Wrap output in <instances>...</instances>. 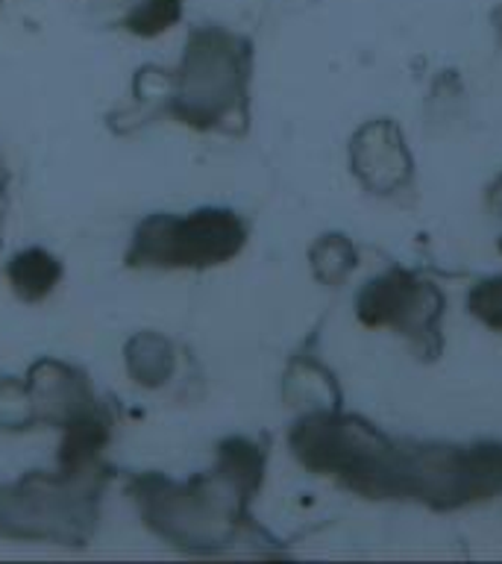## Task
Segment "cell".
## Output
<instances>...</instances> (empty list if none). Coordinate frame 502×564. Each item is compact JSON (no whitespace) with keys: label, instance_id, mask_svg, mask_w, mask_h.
Listing matches in <instances>:
<instances>
[{"label":"cell","instance_id":"cell-1","mask_svg":"<svg viewBox=\"0 0 502 564\" xmlns=\"http://www.w3.org/2000/svg\"><path fill=\"white\" fill-rule=\"evenodd\" d=\"M356 312L370 329H396L412 341L423 359H438L444 294L438 285L421 280L417 273L405 271L400 264L379 273L359 294Z\"/></svg>","mask_w":502,"mask_h":564},{"label":"cell","instance_id":"cell-2","mask_svg":"<svg viewBox=\"0 0 502 564\" xmlns=\"http://www.w3.org/2000/svg\"><path fill=\"white\" fill-rule=\"evenodd\" d=\"M352 171L373 194H396L412 183L414 159L400 127L388 118L370 121L350 144Z\"/></svg>","mask_w":502,"mask_h":564},{"label":"cell","instance_id":"cell-3","mask_svg":"<svg viewBox=\"0 0 502 564\" xmlns=\"http://www.w3.org/2000/svg\"><path fill=\"white\" fill-rule=\"evenodd\" d=\"M356 268V250L347 236H329L315 250V273L329 285L347 280V273Z\"/></svg>","mask_w":502,"mask_h":564},{"label":"cell","instance_id":"cell-4","mask_svg":"<svg viewBox=\"0 0 502 564\" xmlns=\"http://www.w3.org/2000/svg\"><path fill=\"white\" fill-rule=\"evenodd\" d=\"M467 308H470V315L476 321H482L484 326L502 333V273L476 282L470 289V297H467Z\"/></svg>","mask_w":502,"mask_h":564},{"label":"cell","instance_id":"cell-5","mask_svg":"<svg viewBox=\"0 0 502 564\" xmlns=\"http://www.w3.org/2000/svg\"><path fill=\"white\" fill-rule=\"evenodd\" d=\"M488 206H491V209L502 218V174L500 180L491 185V192H488Z\"/></svg>","mask_w":502,"mask_h":564}]
</instances>
